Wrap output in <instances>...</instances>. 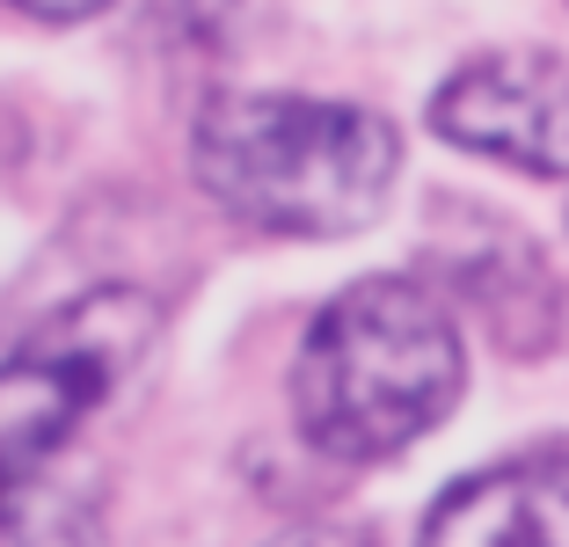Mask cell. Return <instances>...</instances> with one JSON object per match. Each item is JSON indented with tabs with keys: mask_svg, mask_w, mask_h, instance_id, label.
I'll use <instances>...</instances> for the list:
<instances>
[{
	"mask_svg": "<svg viewBox=\"0 0 569 547\" xmlns=\"http://www.w3.org/2000/svg\"><path fill=\"white\" fill-rule=\"evenodd\" d=\"M190 168L227 219L284 241H336L380 219L402 176V132L366 102L219 88L198 110Z\"/></svg>",
	"mask_w": 569,
	"mask_h": 547,
	"instance_id": "1",
	"label": "cell"
},
{
	"mask_svg": "<svg viewBox=\"0 0 569 547\" xmlns=\"http://www.w3.org/2000/svg\"><path fill=\"white\" fill-rule=\"evenodd\" d=\"M468 387L452 307L417 278H358L315 315L292 358V416L329 460H395L431 438Z\"/></svg>",
	"mask_w": 569,
	"mask_h": 547,
	"instance_id": "2",
	"label": "cell"
},
{
	"mask_svg": "<svg viewBox=\"0 0 569 547\" xmlns=\"http://www.w3.org/2000/svg\"><path fill=\"white\" fill-rule=\"evenodd\" d=\"M153 344V299L102 285L22 336L0 358V504L16 511L44 467L73 446L88 416L118 395V380Z\"/></svg>",
	"mask_w": 569,
	"mask_h": 547,
	"instance_id": "3",
	"label": "cell"
},
{
	"mask_svg": "<svg viewBox=\"0 0 569 547\" xmlns=\"http://www.w3.org/2000/svg\"><path fill=\"white\" fill-rule=\"evenodd\" d=\"M431 132L519 176H569V59L540 44L475 51L438 81Z\"/></svg>",
	"mask_w": 569,
	"mask_h": 547,
	"instance_id": "4",
	"label": "cell"
},
{
	"mask_svg": "<svg viewBox=\"0 0 569 547\" xmlns=\"http://www.w3.org/2000/svg\"><path fill=\"white\" fill-rule=\"evenodd\" d=\"M417 547H569V452H526L452 481Z\"/></svg>",
	"mask_w": 569,
	"mask_h": 547,
	"instance_id": "5",
	"label": "cell"
},
{
	"mask_svg": "<svg viewBox=\"0 0 569 547\" xmlns=\"http://www.w3.org/2000/svg\"><path fill=\"white\" fill-rule=\"evenodd\" d=\"M8 8H22V16H37V22H88V16H102L110 0H8Z\"/></svg>",
	"mask_w": 569,
	"mask_h": 547,
	"instance_id": "6",
	"label": "cell"
},
{
	"mask_svg": "<svg viewBox=\"0 0 569 547\" xmlns=\"http://www.w3.org/2000/svg\"><path fill=\"white\" fill-rule=\"evenodd\" d=\"M270 547H372V540H358V533H336V526H307V533H284V540H270Z\"/></svg>",
	"mask_w": 569,
	"mask_h": 547,
	"instance_id": "7",
	"label": "cell"
},
{
	"mask_svg": "<svg viewBox=\"0 0 569 547\" xmlns=\"http://www.w3.org/2000/svg\"><path fill=\"white\" fill-rule=\"evenodd\" d=\"M8 161H16V117L0 110V168H8Z\"/></svg>",
	"mask_w": 569,
	"mask_h": 547,
	"instance_id": "8",
	"label": "cell"
}]
</instances>
